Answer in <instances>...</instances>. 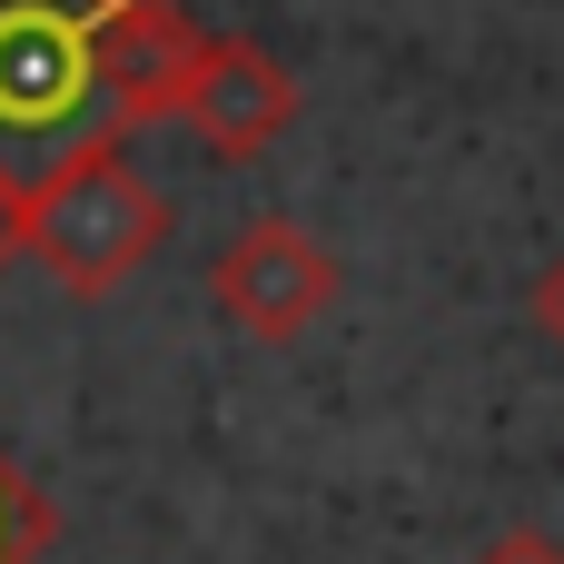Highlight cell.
Masks as SVG:
<instances>
[{"label":"cell","instance_id":"1","mask_svg":"<svg viewBox=\"0 0 564 564\" xmlns=\"http://www.w3.org/2000/svg\"><path fill=\"white\" fill-rule=\"evenodd\" d=\"M159 248H169V198L129 169L119 139H69V149L40 169V188H30V258H40L69 297L129 288Z\"/></svg>","mask_w":564,"mask_h":564},{"label":"cell","instance_id":"2","mask_svg":"<svg viewBox=\"0 0 564 564\" xmlns=\"http://www.w3.org/2000/svg\"><path fill=\"white\" fill-rule=\"evenodd\" d=\"M208 307L238 327V337H258V347H297L327 307H337V258L297 228V218H248L228 248H218V268H208Z\"/></svg>","mask_w":564,"mask_h":564},{"label":"cell","instance_id":"3","mask_svg":"<svg viewBox=\"0 0 564 564\" xmlns=\"http://www.w3.org/2000/svg\"><path fill=\"white\" fill-rule=\"evenodd\" d=\"M89 109V50L69 0H0V159H59Z\"/></svg>","mask_w":564,"mask_h":564},{"label":"cell","instance_id":"4","mask_svg":"<svg viewBox=\"0 0 564 564\" xmlns=\"http://www.w3.org/2000/svg\"><path fill=\"white\" fill-rule=\"evenodd\" d=\"M297 109H307V89H297V69H288L278 50H258V40H208V30H198L169 119H188L198 149L238 169V159H268V149L297 129Z\"/></svg>","mask_w":564,"mask_h":564},{"label":"cell","instance_id":"5","mask_svg":"<svg viewBox=\"0 0 564 564\" xmlns=\"http://www.w3.org/2000/svg\"><path fill=\"white\" fill-rule=\"evenodd\" d=\"M79 50H89V99H99L119 129H149V119L178 109L198 20H188L178 0H89V10H79Z\"/></svg>","mask_w":564,"mask_h":564},{"label":"cell","instance_id":"6","mask_svg":"<svg viewBox=\"0 0 564 564\" xmlns=\"http://www.w3.org/2000/svg\"><path fill=\"white\" fill-rule=\"evenodd\" d=\"M50 555V506H40V486L0 456V564H40Z\"/></svg>","mask_w":564,"mask_h":564},{"label":"cell","instance_id":"7","mask_svg":"<svg viewBox=\"0 0 564 564\" xmlns=\"http://www.w3.org/2000/svg\"><path fill=\"white\" fill-rule=\"evenodd\" d=\"M20 258H30V178L0 159V278H10Z\"/></svg>","mask_w":564,"mask_h":564},{"label":"cell","instance_id":"8","mask_svg":"<svg viewBox=\"0 0 564 564\" xmlns=\"http://www.w3.org/2000/svg\"><path fill=\"white\" fill-rule=\"evenodd\" d=\"M476 564H564V545L545 535V525H506V535L476 545Z\"/></svg>","mask_w":564,"mask_h":564},{"label":"cell","instance_id":"9","mask_svg":"<svg viewBox=\"0 0 564 564\" xmlns=\"http://www.w3.org/2000/svg\"><path fill=\"white\" fill-rule=\"evenodd\" d=\"M525 307H535V327H545V337L564 347V258L545 268V278H535V297H525Z\"/></svg>","mask_w":564,"mask_h":564},{"label":"cell","instance_id":"10","mask_svg":"<svg viewBox=\"0 0 564 564\" xmlns=\"http://www.w3.org/2000/svg\"><path fill=\"white\" fill-rule=\"evenodd\" d=\"M69 10H89V0H69Z\"/></svg>","mask_w":564,"mask_h":564}]
</instances>
